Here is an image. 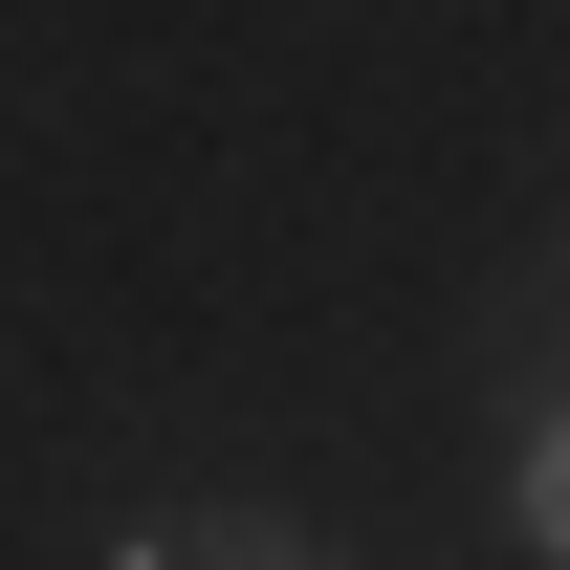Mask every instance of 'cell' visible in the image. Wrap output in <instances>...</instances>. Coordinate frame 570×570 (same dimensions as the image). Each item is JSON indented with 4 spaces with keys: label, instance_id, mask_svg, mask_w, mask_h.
Returning <instances> with one entry per match:
<instances>
[{
    "label": "cell",
    "instance_id": "cell-1",
    "mask_svg": "<svg viewBox=\"0 0 570 570\" xmlns=\"http://www.w3.org/2000/svg\"><path fill=\"white\" fill-rule=\"evenodd\" d=\"M504 549H527V570H570V395L504 439Z\"/></svg>",
    "mask_w": 570,
    "mask_h": 570
},
{
    "label": "cell",
    "instance_id": "cell-2",
    "mask_svg": "<svg viewBox=\"0 0 570 570\" xmlns=\"http://www.w3.org/2000/svg\"><path fill=\"white\" fill-rule=\"evenodd\" d=\"M110 570H330L307 527H110Z\"/></svg>",
    "mask_w": 570,
    "mask_h": 570
}]
</instances>
